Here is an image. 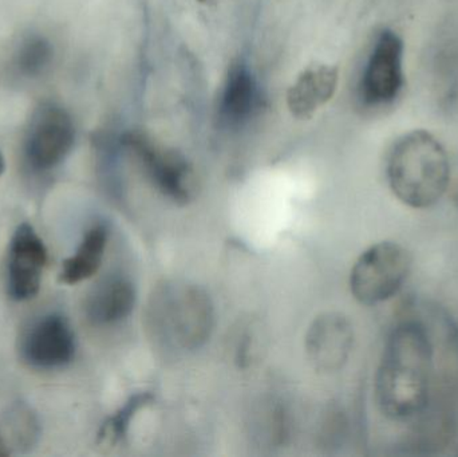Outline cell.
<instances>
[{
  "label": "cell",
  "instance_id": "6da1fadb",
  "mask_svg": "<svg viewBox=\"0 0 458 457\" xmlns=\"http://www.w3.org/2000/svg\"><path fill=\"white\" fill-rule=\"evenodd\" d=\"M433 345L424 325L403 322L393 329L376 375V402L385 418L403 421L429 402Z\"/></svg>",
  "mask_w": 458,
  "mask_h": 457
},
{
  "label": "cell",
  "instance_id": "7a4b0ae2",
  "mask_svg": "<svg viewBox=\"0 0 458 457\" xmlns=\"http://www.w3.org/2000/svg\"><path fill=\"white\" fill-rule=\"evenodd\" d=\"M386 176L401 203L414 209L430 208L448 190L451 164L443 144L420 129L394 142L387 156Z\"/></svg>",
  "mask_w": 458,
  "mask_h": 457
},
{
  "label": "cell",
  "instance_id": "3957f363",
  "mask_svg": "<svg viewBox=\"0 0 458 457\" xmlns=\"http://www.w3.org/2000/svg\"><path fill=\"white\" fill-rule=\"evenodd\" d=\"M148 329L171 351H192L211 337L215 310L201 287L188 282H164L153 292L147 311Z\"/></svg>",
  "mask_w": 458,
  "mask_h": 457
},
{
  "label": "cell",
  "instance_id": "277c9868",
  "mask_svg": "<svg viewBox=\"0 0 458 457\" xmlns=\"http://www.w3.org/2000/svg\"><path fill=\"white\" fill-rule=\"evenodd\" d=\"M75 125L70 113L53 101L34 107L24 129V165L35 176H47L69 157L75 144Z\"/></svg>",
  "mask_w": 458,
  "mask_h": 457
},
{
  "label": "cell",
  "instance_id": "5b68a950",
  "mask_svg": "<svg viewBox=\"0 0 458 457\" xmlns=\"http://www.w3.org/2000/svg\"><path fill=\"white\" fill-rule=\"evenodd\" d=\"M411 255L395 241H379L362 252L350 274L352 297L366 306L394 297L408 279Z\"/></svg>",
  "mask_w": 458,
  "mask_h": 457
},
{
  "label": "cell",
  "instance_id": "8992f818",
  "mask_svg": "<svg viewBox=\"0 0 458 457\" xmlns=\"http://www.w3.org/2000/svg\"><path fill=\"white\" fill-rule=\"evenodd\" d=\"M121 145L134 156L148 179L166 198L177 204H187L195 196V176L184 156L158 145L147 134L131 131L123 134Z\"/></svg>",
  "mask_w": 458,
  "mask_h": 457
},
{
  "label": "cell",
  "instance_id": "52a82bcc",
  "mask_svg": "<svg viewBox=\"0 0 458 457\" xmlns=\"http://www.w3.org/2000/svg\"><path fill=\"white\" fill-rule=\"evenodd\" d=\"M75 351L77 343L72 325L59 313L38 317L18 340L19 357L32 369H62L72 364Z\"/></svg>",
  "mask_w": 458,
  "mask_h": 457
},
{
  "label": "cell",
  "instance_id": "ba28073f",
  "mask_svg": "<svg viewBox=\"0 0 458 457\" xmlns=\"http://www.w3.org/2000/svg\"><path fill=\"white\" fill-rule=\"evenodd\" d=\"M403 86V42L395 32L382 31L374 43L360 80V98L369 106L393 104Z\"/></svg>",
  "mask_w": 458,
  "mask_h": 457
},
{
  "label": "cell",
  "instance_id": "9c48e42d",
  "mask_svg": "<svg viewBox=\"0 0 458 457\" xmlns=\"http://www.w3.org/2000/svg\"><path fill=\"white\" fill-rule=\"evenodd\" d=\"M46 263L45 241L30 223H21L13 231L8 246L5 267L8 297L16 302L34 298L39 292Z\"/></svg>",
  "mask_w": 458,
  "mask_h": 457
},
{
  "label": "cell",
  "instance_id": "30bf717a",
  "mask_svg": "<svg viewBox=\"0 0 458 457\" xmlns=\"http://www.w3.org/2000/svg\"><path fill=\"white\" fill-rule=\"evenodd\" d=\"M354 343V330L347 317L325 313L312 321L306 334V353L314 369L331 373L342 369Z\"/></svg>",
  "mask_w": 458,
  "mask_h": 457
},
{
  "label": "cell",
  "instance_id": "8fae6325",
  "mask_svg": "<svg viewBox=\"0 0 458 457\" xmlns=\"http://www.w3.org/2000/svg\"><path fill=\"white\" fill-rule=\"evenodd\" d=\"M0 74L7 82L24 83L38 80L50 69L54 46L40 32H24L11 42L3 54Z\"/></svg>",
  "mask_w": 458,
  "mask_h": 457
},
{
  "label": "cell",
  "instance_id": "7c38bea8",
  "mask_svg": "<svg viewBox=\"0 0 458 457\" xmlns=\"http://www.w3.org/2000/svg\"><path fill=\"white\" fill-rule=\"evenodd\" d=\"M338 86V70L328 64H314L299 74L288 89L287 106L299 120L311 118L330 101Z\"/></svg>",
  "mask_w": 458,
  "mask_h": 457
},
{
  "label": "cell",
  "instance_id": "4fadbf2b",
  "mask_svg": "<svg viewBox=\"0 0 458 457\" xmlns=\"http://www.w3.org/2000/svg\"><path fill=\"white\" fill-rule=\"evenodd\" d=\"M136 305V289L123 276H110L94 287L86 300L89 321L98 326H109L131 316Z\"/></svg>",
  "mask_w": 458,
  "mask_h": 457
},
{
  "label": "cell",
  "instance_id": "5bb4252c",
  "mask_svg": "<svg viewBox=\"0 0 458 457\" xmlns=\"http://www.w3.org/2000/svg\"><path fill=\"white\" fill-rule=\"evenodd\" d=\"M258 105V85L244 64L237 63L229 70L220 97L219 113L223 123L234 128L252 115Z\"/></svg>",
  "mask_w": 458,
  "mask_h": 457
},
{
  "label": "cell",
  "instance_id": "9a60e30c",
  "mask_svg": "<svg viewBox=\"0 0 458 457\" xmlns=\"http://www.w3.org/2000/svg\"><path fill=\"white\" fill-rule=\"evenodd\" d=\"M109 241V230L102 223L91 225L77 247L72 257L62 263L59 282L64 284H77L96 275L101 267Z\"/></svg>",
  "mask_w": 458,
  "mask_h": 457
},
{
  "label": "cell",
  "instance_id": "2e32d148",
  "mask_svg": "<svg viewBox=\"0 0 458 457\" xmlns=\"http://www.w3.org/2000/svg\"><path fill=\"white\" fill-rule=\"evenodd\" d=\"M0 431L11 453L24 455L31 453L39 443L42 437V423L29 402L16 400L3 412Z\"/></svg>",
  "mask_w": 458,
  "mask_h": 457
},
{
  "label": "cell",
  "instance_id": "e0dca14e",
  "mask_svg": "<svg viewBox=\"0 0 458 457\" xmlns=\"http://www.w3.org/2000/svg\"><path fill=\"white\" fill-rule=\"evenodd\" d=\"M152 402V396L148 394H136L131 397L123 408L114 415L110 416L101 428H99L97 443L102 447H114L125 437L129 427H131V419L145 405Z\"/></svg>",
  "mask_w": 458,
  "mask_h": 457
},
{
  "label": "cell",
  "instance_id": "ac0fdd59",
  "mask_svg": "<svg viewBox=\"0 0 458 457\" xmlns=\"http://www.w3.org/2000/svg\"><path fill=\"white\" fill-rule=\"evenodd\" d=\"M13 455L10 448H8L7 443H5L4 436H3L2 431H0V456H10Z\"/></svg>",
  "mask_w": 458,
  "mask_h": 457
},
{
  "label": "cell",
  "instance_id": "d6986e66",
  "mask_svg": "<svg viewBox=\"0 0 458 457\" xmlns=\"http://www.w3.org/2000/svg\"><path fill=\"white\" fill-rule=\"evenodd\" d=\"M4 169H5L4 157H3L2 153H0V176H2L3 172H4Z\"/></svg>",
  "mask_w": 458,
  "mask_h": 457
}]
</instances>
